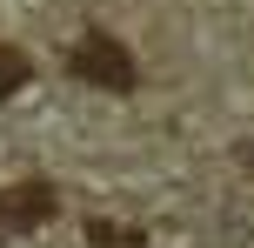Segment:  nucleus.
<instances>
[{"label": "nucleus", "instance_id": "obj_1", "mask_svg": "<svg viewBox=\"0 0 254 248\" xmlns=\"http://www.w3.org/2000/svg\"><path fill=\"white\" fill-rule=\"evenodd\" d=\"M67 74L87 81V87H107V94H134V87H140V61L127 54V40L101 34V27L74 40V54H67Z\"/></svg>", "mask_w": 254, "mask_h": 248}, {"label": "nucleus", "instance_id": "obj_2", "mask_svg": "<svg viewBox=\"0 0 254 248\" xmlns=\"http://www.w3.org/2000/svg\"><path fill=\"white\" fill-rule=\"evenodd\" d=\"M54 208H61L54 181H13V188H0V228H40V222H54Z\"/></svg>", "mask_w": 254, "mask_h": 248}, {"label": "nucleus", "instance_id": "obj_3", "mask_svg": "<svg viewBox=\"0 0 254 248\" xmlns=\"http://www.w3.org/2000/svg\"><path fill=\"white\" fill-rule=\"evenodd\" d=\"M27 81H34V61H27L20 47H0V101H7V94H20Z\"/></svg>", "mask_w": 254, "mask_h": 248}, {"label": "nucleus", "instance_id": "obj_4", "mask_svg": "<svg viewBox=\"0 0 254 248\" xmlns=\"http://www.w3.org/2000/svg\"><path fill=\"white\" fill-rule=\"evenodd\" d=\"M87 235H94V242H140V235H127V228H107V222H94Z\"/></svg>", "mask_w": 254, "mask_h": 248}]
</instances>
